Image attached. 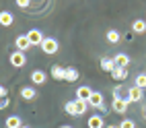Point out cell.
I'll list each match as a JSON object with an SVG mask.
<instances>
[{
    "label": "cell",
    "mask_w": 146,
    "mask_h": 128,
    "mask_svg": "<svg viewBox=\"0 0 146 128\" xmlns=\"http://www.w3.org/2000/svg\"><path fill=\"white\" fill-rule=\"evenodd\" d=\"M58 48H60V46H58V42H56L54 37H45L43 44H41V50H43L45 54H56Z\"/></svg>",
    "instance_id": "cell-3"
},
{
    "label": "cell",
    "mask_w": 146,
    "mask_h": 128,
    "mask_svg": "<svg viewBox=\"0 0 146 128\" xmlns=\"http://www.w3.org/2000/svg\"><path fill=\"white\" fill-rule=\"evenodd\" d=\"M17 6H19V8H29V6H31V2H29V0H17Z\"/></svg>",
    "instance_id": "cell-26"
},
{
    "label": "cell",
    "mask_w": 146,
    "mask_h": 128,
    "mask_svg": "<svg viewBox=\"0 0 146 128\" xmlns=\"http://www.w3.org/2000/svg\"><path fill=\"white\" fill-rule=\"evenodd\" d=\"M111 107H113V112H117V114H125V112H128V101H121V99H113Z\"/></svg>",
    "instance_id": "cell-9"
},
{
    "label": "cell",
    "mask_w": 146,
    "mask_h": 128,
    "mask_svg": "<svg viewBox=\"0 0 146 128\" xmlns=\"http://www.w3.org/2000/svg\"><path fill=\"white\" fill-rule=\"evenodd\" d=\"M101 68L107 70V72H113L115 68H117V64H115L113 58H103V60H101Z\"/></svg>",
    "instance_id": "cell-10"
},
{
    "label": "cell",
    "mask_w": 146,
    "mask_h": 128,
    "mask_svg": "<svg viewBox=\"0 0 146 128\" xmlns=\"http://www.w3.org/2000/svg\"><path fill=\"white\" fill-rule=\"evenodd\" d=\"M35 95H37V91L33 89V87H23V89H21V97H23V99H27V101L35 99Z\"/></svg>",
    "instance_id": "cell-15"
},
{
    "label": "cell",
    "mask_w": 146,
    "mask_h": 128,
    "mask_svg": "<svg viewBox=\"0 0 146 128\" xmlns=\"http://www.w3.org/2000/svg\"><path fill=\"white\" fill-rule=\"evenodd\" d=\"M6 128H23V122L19 116H11L6 118Z\"/></svg>",
    "instance_id": "cell-16"
},
{
    "label": "cell",
    "mask_w": 146,
    "mask_h": 128,
    "mask_svg": "<svg viewBox=\"0 0 146 128\" xmlns=\"http://www.w3.org/2000/svg\"><path fill=\"white\" fill-rule=\"evenodd\" d=\"M89 107H95V110H101V112L105 114V112H107V107H105L103 93H99V91H93L91 99H89Z\"/></svg>",
    "instance_id": "cell-2"
},
{
    "label": "cell",
    "mask_w": 146,
    "mask_h": 128,
    "mask_svg": "<svg viewBox=\"0 0 146 128\" xmlns=\"http://www.w3.org/2000/svg\"><path fill=\"white\" fill-rule=\"evenodd\" d=\"M8 103H11V101H8V95L6 97H0V110H6Z\"/></svg>",
    "instance_id": "cell-25"
},
{
    "label": "cell",
    "mask_w": 146,
    "mask_h": 128,
    "mask_svg": "<svg viewBox=\"0 0 146 128\" xmlns=\"http://www.w3.org/2000/svg\"><path fill=\"white\" fill-rule=\"evenodd\" d=\"M89 128H103V118L101 116H91L89 118Z\"/></svg>",
    "instance_id": "cell-21"
},
{
    "label": "cell",
    "mask_w": 146,
    "mask_h": 128,
    "mask_svg": "<svg viewBox=\"0 0 146 128\" xmlns=\"http://www.w3.org/2000/svg\"><path fill=\"white\" fill-rule=\"evenodd\" d=\"M52 76L56 81H66V68L62 66H52Z\"/></svg>",
    "instance_id": "cell-11"
},
{
    "label": "cell",
    "mask_w": 146,
    "mask_h": 128,
    "mask_svg": "<svg viewBox=\"0 0 146 128\" xmlns=\"http://www.w3.org/2000/svg\"><path fill=\"white\" fill-rule=\"evenodd\" d=\"M25 62H27V58H25V52H13L11 54V64L13 66H17V68H21V66H25Z\"/></svg>",
    "instance_id": "cell-5"
},
{
    "label": "cell",
    "mask_w": 146,
    "mask_h": 128,
    "mask_svg": "<svg viewBox=\"0 0 146 128\" xmlns=\"http://www.w3.org/2000/svg\"><path fill=\"white\" fill-rule=\"evenodd\" d=\"M23 128H31V126H23Z\"/></svg>",
    "instance_id": "cell-31"
},
{
    "label": "cell",
    "mask_w": 146,
    "mask_h": 128,
    "mask_svg": "<svg viewBox=\"0 0 146 128\" xmlns=\"http://www.w3.org/2000/svg\"><path fill=\"white\" fill-rule=\"evenodd\" d=\"M78 70L76 68H66V81L68 83H74V81H78Z\"/></svg>",
    "instance_id": "cell-20"
},
{
    "label": "cell",
    "mask_w": 146,
    "mask_h": 128,
    "mask_svg": "<svg viewBox=\"0 0 146 128\" xmlns=\"http://www.w3.org/2000/svg\"><path fill=\"white\" fill-rule=\"evenodd\" d=\"M128 93H130V103H132V101H140V99H142V95H144V93H142V89H138L136 85H134V87H130Z\"/></svg>",
    "instance_id": "cell-12"
},
{
    "label": "cell",
    "mask_w": 146,
    "mask_h": 128,
    "mask_svg": "<svg viewBox=\"0 0 146 128\" xmlns=\"http://www.w3.org/2000/svg\"><path fill=\"white\" fill-rule=\"evenodd\" d=\"M138 89H146V74L142 72V74H136V83H134Z\"/></svg>",
    "instance_id": "cell-23"
},
{
    "label": "cell",
    "mask_w": 146,
    "mask_h": 128,
    "mask_svg": "<svg viewBox=\"0 0 146 128\" xmlns=\"http://www.w3.org/2000/svg\"><path fill=\"white\" fill-rule=\"evenodd\" d=\"M13 21H15V17L8 13V11H2V13H0V25L11 27V25H13Z\"/></svg>",
    "instance_id": "cell-14"
},
{
    "label": "cell",
    "mask_w": 146,
    "mask_h": 128,
    "mask_svg": "<svg viewBox=\"0 0 146 128\" xmlns=\"http://www.w3.org/2000/svg\"><path fill=\"white\" fill-rule=\"evenodd\" d=\"M107 128H119V126H115V124H109V126H107Z\"/></svg>",
    "instance_id": "cell-28"
},
{
    "label": "cell",
    "mask_w": 146,
    "mask_h": 128,
    "mask_svg": "<svg viewBox=\"0 0 146 128\" xmlns=\"http://www.w3.org/2000/svg\"><path fill=\"white\" fill-rule=\"evenodd\" d=\"M86 107H89V103L86 101H78V99H74V101H68L64 105V110L70 114V116H82L86 112Z\"/></svg>",
    "instance_id": "cell-1"
},
{
    "label": "cell",
    "mask_w": 146,
    "mask_h": 128,
    "mask_svg": "<svg viewBox=\"0 0 146 128\" xmlns=\"http://www.w3.org/2000/svg\"><path fill=\"white\" fill-rule=\"evenodd\" d=\"M119 128H136V122H134V120H123V122L119 124Z\"/></svg>",
    "instance_id": "cell-24"
},
{
    "label": "cell",
    "mask_w": 146,
    "mask_h": 128,
    "mask_svg": "<svg viewBox=\"0 0 146 128\" xmlns=\"http://www.w3.org/2000/svg\"><path fill=\"white\" fill-rule=\"evenodd\" d=\"M31 81H33L35 85H43V83H45V72L39 70V68L33 70V72H31Z\"/></svg>",
    "instance_id": "cell-13"
},
{
    "label": "cell",
    "mask_w": 146,
    "mask_h": 128,
    "mask_svg": "<svg viewBox=\"0 0 146 128\" xmlns=\"http://www.w3.org/2000/svg\"><path fill=\"white\" fill-rule=\"evenodd\" d=\"M113 99H121V101H128L130 103V93H128V89H123V87H115L113 89Z\"/></svg>",
    "instance_id": "cell-7"
},
{
    "label": "cell",
    "mask_w": 146,
    "mask_h": 128,
    "mask_svg": "<svg viewBox=\"0 0 146 128\" xmlns=\"http://www.w3.org/2000/svg\"><path fill=\"white\" fill-rule=\"evenodd\" d=\"M107 42L109 44H117L119 42V33L115 31V29H109V31H107Z\"/></svg>",
    "instance_id": "cell-22"
},
{
    "label": "cell",
    "mask_w": 146,
    "mask_h": 128,
    "mask_svg": "<svg viewBox=\"0 0 146 128\" xmlns=\"http://www.w3.org/2000/svg\"><path fill=\"white\" fill-rule=\"evenodd\" d=\"M91 95H93V91L89 89V87H78V89H76V99H78V101H86V103H89Z\"/></svg>",
    "instance_id": "cell-6"
},
{
    "label": "cell",
    "mask_w": 146,
    "mask_h": 128,
    "mask_svg": "<svg viewBox=\"0 0 146 128\" xmlns=\"http://www.w3.org/2000/svg\"><path fill=\"white\" fill-rule=\"evenodd\" d=\"M0 97H6V89H4L2 85H0Z\"/></svg>",
    "instance_id": "cell-27"
},
{
    "label": "cell",
    "mask_w": 146,
    "mask_h": 128,
    "mask_svg": "<svg viewBox=\"0 0 146 128\" xmlns=\"http://www.w3.org/2000/svg\"><path fill=\"white\" fill-rule=\"evenodd\" d=\"M15 46H17L19 52H25V50H29V48H31V42L27 39V35H19V37L15 39Z\"/></svg>",
    "instance_id": "cell-8"
},
{
    "label": "cell",
    "mask_w": 146,
    "mask_h": 128,
    "mask_svg": "<svg viewBox=\"0 0 146 128\" xmlns=\"http://www.w3.org/2000/svg\"><path fill=\"white\" fill-rule=\"evenodd\" d=\"M111 76L115 78V81H125V78H128V70H125V68H115V70L111 72Z\"/></svg>",
    "instance_id": "cell-17"
},
{
    "label": "cell",
    "mask_w": 146,
    "mask_h": 128,
    "mask_svg": "<svg viewBox=\"0 0 146 128\" xmlns=\"http://www.w3.org/2000/svg\"><path fill=\"white\" fill-rule=\"evenodd\" d=\"M62 128H72V126H62Z\"/></svg>",
    "instance_id": "cell-30"
},
{
    "label": "cell",
    "mask_w": 146,
    "mask_h": 128,
    "mask_svg": "<svg viewBox=\"0 0 146 128\" xmlns=\"http://www.w3.org/2000/svg\"><path fill=\"white\" fill-rule=\"evenodd\" d=\"M113 60H115V64H117L119 68H128V64H130V58L125 56V54H117Z\"/></svg>",
    "instance_id": "cell-18"
},
{
    "label": "cell",
    "mask_w": 146,
    "mask_h": 128,
    "mask_svg": "<svg viewBox=\"0 0 146 128\" xmlns=\"http://www.w3.org/2000/svg\"><path fill=\"white\" fill-rule=\"evenodd\" d=\"M144 118H146V107H144Z\"/></svg>",
    "instance_id": "cell-29"
},
{
    "label": "cell",
    "mask_w": 146,
    "mask_h": 128,
    "mask_svg": "<svg viewBox=\"0 0 146 128\" xmlns=\"http://www.w3.org/2000/svg\"><path fill=\"white\" fill-rule=\"evenodd\" d=\"M27 39L31 42V46H41L45 37L41 35V31H39V29H31V31L27 33Z\"/></svg>",
    "instance_id": "cell-4"
},
{
    "label": "cell",
    "mask_w": 146,
    "mask_h": 128,
    "mask_svg": "<svg viewBox=\"0 0 146 128\" xmlns=\"http://www.w3.org/2000/svg\"><path fill=\"white\" fill-rule=\"evenodd\" d=\"M132 29L136 33H146V21H142V19H136V21L132 23Z\"/></svg>",
    "instance_id": "cell-19"
}]
</instances>
